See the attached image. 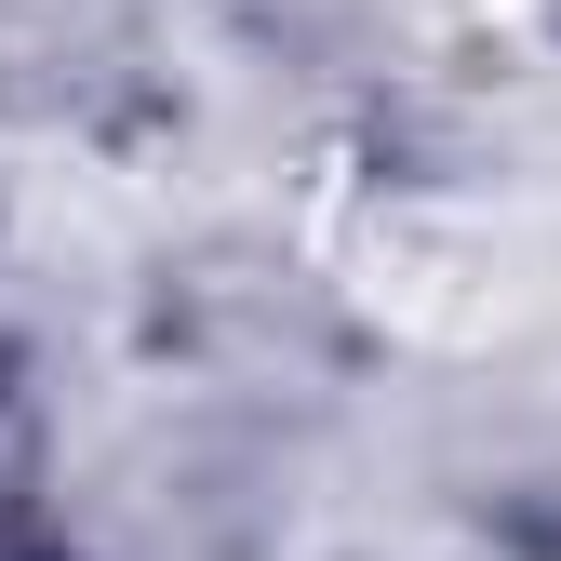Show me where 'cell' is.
Wrapping results in <instances>:
<instances>
[{
  "label": "cell",
  "mask_w": 561,
  "mask_h": 561,
  "mask_svg": "<svg viewBox=\"0 0 561 561\" xmlns=\"http://www.w3.org/2000/svg\"><path fill=\"white\" fill-rule=\"evenodd\" d=\"M334 280L388 334H481V308H495V228L455 187H362L347 228H334Z\"/></svg>",
  "instance_id": "1"
}]
</instances>
